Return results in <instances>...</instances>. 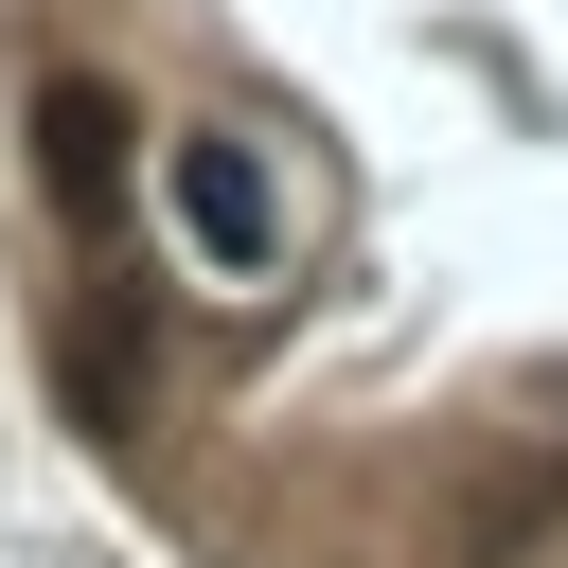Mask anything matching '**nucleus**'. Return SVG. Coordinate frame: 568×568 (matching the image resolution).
<instances>
[{"label": "nucleus", "mask_w": 568, "mask_h": 568, "mask_svg": "<svg viewBox=\"0 0 568 568\" xmlns=\"http://www.w3.org/2000/svg\"><path fill=\"white\" fill-rule=\"evenodd\" d=\"M160 213H178V248H195L213 284H266V266H284V195H266V160H248L231 124H178V142H160Z\"/></svg>", "instance_id": "obj_1"}, {"label": "nucleus", "mask_w": 568, "mask_h": 568, "mask_svg": "<svg viewBox=\"0 0 568 568\" xmlns=\"http://www.w3.org/2000/svg\"><path fill=\"white\" fill-rule=\"evenodd\" d=\"M36 178H53L71 213L124 195V89H106V71H53V89H36Z\"/></svg>", "instance_id": "obj_2"}, {"label": "nucleus", "mask_w": 568, "mask_h": 568, "mask_svg": "<svg viewBox=\"0 0 568 568\" xmlns=\"http://www.w3.org/2000/svg\"><path fill=\"white\" fill-rule=\"evenodd\" d=\"M71 426H89V444H124V320H89V337H71Z\"/></svg>", "instance_id": "obj_3"}]
</instances>
